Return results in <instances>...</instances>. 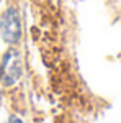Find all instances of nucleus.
Instances as JSON below:
<instances>
[{"label":"nucleus","mask_w":121,"mask_h":123,"mask_svg":"<svg viewBox=\"0 0 121 123\" xmlns=\"http://www.w3.org/2000/svg\"><path fill=\"white\" fill-rule=\"evenodd\" d=\"M0 36L10 44L17 46L21 39V18L17 7H7L0 15Z\"/></svg>","instance_id":"obj_2"},{"label":"nucleus","mask_w":121,"mask_h":123,"mask_svg":"<svg viewBox=\"0 0 121 123\" xmlns=\"http://www.w3.org/2000/svg\"><path fill=\"white\" fill-rule=\"evenodd\" d=\"M23 76V62L20 57L18 49L12 48L8 49L0 62V82L5 87H13L18 84Z\"/></svg>","instance_id":"obj_1"},{"label":"nucleus","mask_w":121,"mask_h":123,"mask_svg":"<svg viewBox=\"0 0 121 123\" xmlns=\"http://www.w3.org/2000/svg\"><path fill=\"white\" fill-rule=\"evenodd\" d=\"M7 123H23V122L20 120L18 117H15V115H12V117H10V120H8Z\"/></svg>","instance_id":"obj_3"}]
</instances>
